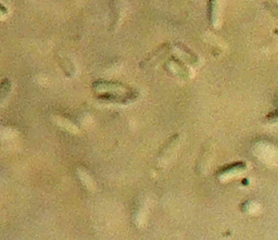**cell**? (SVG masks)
Here are the masks:
<instances>
[{
    "mask_svg": "<svg viewBox=\"0 0 278 240\" xmlns=\"http://www.w3.org/2000/svg\"><path fill=\"white\" fill-rule=\"evenodd\" d=\"M216 10H217V0H210L208 3V19L211 22V24L214 25L216 21Z\"/></svg>",
    "mask_w": 278,
    "mask_h": 240,
    "instance_id": "obj_1",
    "label": "cell"
},
{
    "mask_svg": "<svg viewBox=\"0 0 278 240\" xmlns=\"http://www.w3.org/2000/svg\"><path fill=\"white\" fill-rule=\"evenodd\" d=\"M269 119L270 120H277L278 119V111H276V112H274V113H271L269 115Z\"/></svg>",
    "mask_w": 278,
    "mask_h": 240,
    "instance_id": "obj_2",
    "label": "cell"
}]
</instances>
